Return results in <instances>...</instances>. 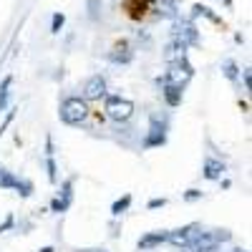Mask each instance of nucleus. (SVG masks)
Instances as JSON below:
<instances>
[{"label":"nucleus","mask_w":252,"mask_h":252,"mask_svg":"<svg viewBox=\"0 0 252 252\" xmlns=\"http://www.w3.org/2000/svg\"><path fill=\"white\" fill-rule=\"evenodd\" d=\"M46 157H53V139L46 136Z\"/></svg>","instance_id":"a878e982"},{"label":"nucleus","mask_w":252,"mask_h":252,"mask_svg":"<svg viewBox=\"0 0 252 252\" xmlns=\"http://www.w3.org/2000/svg\"><path fill=\"white\" fill-rule=\"evenodd\" d=\"M15 184H18V177L0 166V189H15Z\"/></svg>","instance_id":"dca6fc26"},{"label":"nucleus","mask_w":252,"mask_h":252,"mask_svg":"<svg viewBox=\"0 0 252 252\" xmlns=\"http://www.w3.org/2000/svg\"><path fill=\"white\" fill-rule=\"evenodd\" d=\"M204 179H209V182H215V179H220L222 174H224V164L220 161V159H204Z\"/></svg>","instance_id":"f8f14e48"},{"label":"nucleus","mask_w":252,"mask_h":252,"mask_svg":"<svg viewBox=\"0 0 252 252\" xmlns=\"http://www.w3.org/2000/svg\"><path fill=\"white\" fill-rule=\"evenodd\" d=\"M63 23H66V18H63V13H56V15H53V20H51V31H53V33H61Z\"/></svg>","instance_id":"4be33fe9"},{"label":"nucleus","mask_w":252,"mask_h":252,"mask_svg":"<svg viewBox=\"0 0 252 252\" xmlns=\"http://www.w3.org/2000/svg\"><path fill=\"white\" fill-rule=\"evenodd\" d=\"M164 144H166V124L152 116L149 131L144 136V149H154V146H164Z\"/></svg>","instance_id":"7ed1b4c3"},{"label":"nucleus","mask_w":252,"mask_h":252,"mask_svg":"<svg viewBox=\"0 0 252 252\" xmlns=\"http://www.w3.org/2000/svg\"><path fill=\"white\" fill-rule=\"evenodd\" d=\"M10 227H13V215H10L3 224H0V232H5V229H10Z\"/></svg>","instance_id":"bb28decb"},{"label":"nucleus","mask_w":252,"mask_h":252,"mask_svg":"<svg viewBox=\"0 0 252 252\" xmlns=\"http://www.w3.org/2000/svg\"><path fill=\"white\" fill-rule=\"evenodd\" d=\"M222 71H224V76H227L229 81H237V78H240V68H237L235 61H224V63H222Z\"/></svg>","instance_id":"f3484780"},{"label":"nucleus","mask_w":252,"mask_h":252,"mask_svg":"<svg viewBox=\"0 0 252 252\" xmlns=\"http://www.w3.org/2000/svg\"><path fill=\"white\" fill-rule=\"evenodd\" d=\"M40 252H53V247H43V250H40Z\"/></svg>","instance_id":"cd10ccee"},{"label":"nucleus","mask_w":252,"mask_h":252,"mask_svg":"<svg viewBox=\"0 0 252 252\" xmlns=\"http://www.w3.org/2000/svg\"><path fill=\"white\" fill-rule=\"evenodd\" d=\"M94 252H106V250H94Z\"/></svg>","instance_id":"c756f323"},{"label":"nucleus","mask_w":252,"mask_h":252,"mask_svg":"<svg viewBox=\"0 0 252 252\" xmlns=\"http://www.w3.org/2000/svg\"><path fill=\"white\" fill-rule=\"evenodd\" d=\"M164 204H166L164 197H161V199H152V202H149V209H159V207H164Z\"/></svg>","instance_id":"393cba45"},{"label":"nucleus","mask_w":252,"mask_h":252,"mask_svg":"<svg viewBox=\"0 0 252 252\" xmlns=\"http://www.w3.org/2000/svg\"><path fill=\"white\" fill-rule=\"evenodd\" d=\"M131 58H134V51H131V46L126 43V40L116 43V46H114V51L109 53V61H114V63H129Z\"/></svg>","instance_id":"9b49d317"},{"label":"nucleus","mask_w":252,"mask_h":252,"mask_svg":"<svg viewBox=\"0 0 252 252\" xmlns=\"http://www.w3.org/2000/svg\"><path fill=\"white\" fill-rule=\"evenodd\" d=\"M232 252H247V250H242V247H237V250H232Z\"/></svg>","instance_id":"c85d7f7f"},{"label":"nucleus","mask_w":252,"mask_h":252,"mask_svg":"<svg viewBox=\"0 0 252 252\" xmlns=\"http://www.w3.org/2000/svg\"><path fill=\"white\" fill-rule=\"evenodd\" d=\"M159 83H161V96H164V101L169 103L172 109L182 106V98H184V86H182V83H174V81H169V78H159Z\"/></svg>","instance_id":"20e7f679"},{"label":"nucleus","mask_w":252,"mask_h":252,"mask_svg":"<svg viewBox=\"0 0 252 252\" xmlns=\"http://www.w3.org/2000/svg\"><path fill=\"white\" fill-rule=\"evenodd\" d=\"M192 10H194V15H204V18H209V20H212V23H217V26H224L222 20H220V18L212 13V10H209V8H204V5H194Z\"/></svg>","instance_id":"6ab92c4d"},{"label":"nucleus","mask_w":252,"mask_h":252,"mask_svg":"<svg viewBox=\"0 0 252 252\" xmlns=\"http://www.w3.org/2000/svg\"><path fill=\"white\" fill-rule=\"evenodd\" d=\"M46 169H48V179L56 184L58 182V166H56V159L53 157H46Z\"/></svg>","instance_id":"412c9836"},{"label":"nucleus","mask_w":252,"mask_h":252,"mask_svg":"<svg viewBox=\"0 0 252 252\" xmlns=\"http://www.w3.org/2000/svg\"><path fill=\"white\" fill-rule=\"evenodd\" d=\"M58 116H61V121L63 124H68V126H78V124H83L86 121V116H89V106H86V101H81V98H66L61 103V111H58Z\"/></svg>","instance_id":"f257e3e1"},{"label":"nucleus","mask_w":252,"mask_h":252,"mask_svg":"<svg viewBox=\"0 0 252 252\" xmlns=\"http://www.w3.org/2000/svg\"><path fill=\"white\" fill-rule=\"evenodd\" d=\"M83 96L89 101H96L101 96H106V78L103 76H91L86 83H83Z\"/></svg>","instance_id":"423d86ee"},{"label":"nucleus","mask_w":252,"mask_h":252,"mask_svg":"<svg viewBox=\"0 0 252 252\" xmlns=\"http://www.w3.org/2000/svg\"><path fill=\"white\" fill-rule=\"evenodd\" d=\"M15 192H18L20 197H31V192H33V182H28V179H18Z\"/></svg>","instance_id":"aec40b11"},{"label":"nucleus","mask_w":252,"mask_h":252,"mask_svg":"<svg viewBox=\"0 0 252 252\" xmlns=\"http://www.w3.org/2000/svg\"><path fill=\"white\" fill-rule=\"evenodd\" d=\"M199 229V224H187V227H179L174 229V232H166V242H172L174 247H184L189 240H192V235Z\"/></svg>","instance_id":"0eeeda50"},{"label":"nucleus","mask_w":252,"mask_h":252,"mask_svg":"<svg viewBox=\"0 0 252 252\" xmlns=\"http://www.w3.org/2000/svg\"><path fill=\"white\" fill-rule=\"evenodd\" d=\"M10 86H13V76H5L0 83V111L8 109V98H10Z\"/></svg>","instance_id":"4468645a"},{"label":"nucleus","mask_w":252,"mask_h":252,"mask_svg":"<svg viewBox=\"0 0 252 252\" xmlns=\"http://www.w3.org/2000/svg\"><path fill=\"white\" fill-rule=\"evenodd\" d=\"M106 116L124 124L134 116V101L124 98V96H109L106 98Z\"/></svg>","instance_id":"f03ea898"},{"label":"nucleus","mask_w":252,"mask_h":252,"mask_svg":"<svg viewBox=\"0 0 252 252\" xmlns=\"http://www.w3.org/2000/svg\"><path fill=\"white\" fill-rule=\"evenodd\" d=\"M224 3H227V5H229V0H224Z\"/></svg>","instance_id":"7c9ffc66"},{"label":"nucleus","mask_w":252,"mask_h":252,"mask_svg":"<svg viewBox=\"0 0 252 252\" xmlns=\"http://www.w3.org/2000/svg\"><path fill=\"white\" fill-rule=\"evenodd\" d=\"M129 207H131V194H124V197H119V199L111 204V215H114V217H121Z\"/></svg>","instance_id":"2eb2a0df"},{"label":"nucleus","mask_w":252,"mask_h":252,"mask_svg":"<svg viewBox=\"0 0 252 252\" xmlns=\"http://www.w3.org/2000/svg\"><path fill=\"white\" fill-rule=\"evenodd\" d=\"M164 242H166V232H164V229H157V232L144 235V237L136 242V247L144 250V252H149V250H154V247H159V245H164Z\"/></svg>","instance_id":"9d476101"},{"label":"nucleus","mask_w":252,"mask_h":252,"mask_svg":"<svg viewBox=\"0 0 252 252\" xmlns=\"http://www.w3.org/2000/svg\"><path fill=\"white\" fill-rule=\"evenodd\" d=\"M197 199H202L199 189H187V192H184V202H197Z\"/></svg>","instance_id":"5701e85b"},{"label":"nucleus","mask_w":252,"mask_h":252,"mask_svg":"<svg viewBox=\"0 0 252 252\" xmlns=\"http://www.w3.org/2000/svg\"><path fill=\"white\" fill-rule=\"evenodd\" d=\"M124 8H126V13H129V18L141 20L146 15V10L152 8V0H124Z\"/></svg>","instance_id":"1a4fd4ad"},{"label":"nucleus","mask_w":252,"mask_h":252,"mask_svg":"<svg viewBox=\"0 0 252 252\" xmlns=\"http://www.w3.org/2000/svg\"><path fill=\"white\" fill-rule=\"evenodd\" d=\"M164 56H166V61H169V63H172V61H179V58H184V56H187V46H184V43H179V40L174 38L172 43L166 46V53H164Z\"/></svg>","instance_id":"ddd939ff"},{"label":"nucleus","mask_w":252,"mask_h":252,"mask_svg":"<svg viewBox=\"0 0 252 252\" xmlns=\"http://www.w3.org/2000/svg\"><path fill=\"white\" fill-rule=\"evenodd\" d=\"M174 38L179 40V43H184V46H197V43H199L197 26L192 23V20H182V23H177Z\"/></svg>","instance_id":"39448f33"},{"label":"nucleus","mask_w":252,"mask_h":252,"mask_svg":"<svg viewBox=\"0 0 252 252\" xmlns=\"http://www.w3.org/2000/svg\"><path fill=\"white\" fill-rule=\"evenodd\" d=\"M242 78H245V89L250 91V89H252V76H250V68H245V71H242Z\"/></svg>","instance_id":"b1692460"},{"label":"nucleus","mask_w":252,"mask_h":252,"mask_svg":"<svg viewBox=\"0 0 252 252\" xmlns=\"http://www.w3.org/2000/svg\"><path fill=\"white\" fill-rule=\"evenodd\" d=\"M159 8H161V15H164V18H174V15H177L174 0H159Z\"/></svg>","instance_id":"a211bd4d"},{"label":"nucleus","mask_w":252,"mask_h":252,"mask_svg":"<svg viewBox=\"0 0 252 252\" xmlns=\"http://www.w3.org/2000/svg\"><path fill=\"white\" fill-rule=\"evenodd\" d=\"M71 202H73V179L63 182V192H61L58 199H53L51 209H53V212H66V209L71 207Z\"/></svg>","instance_id":"6e6552de"}]
</instances>
